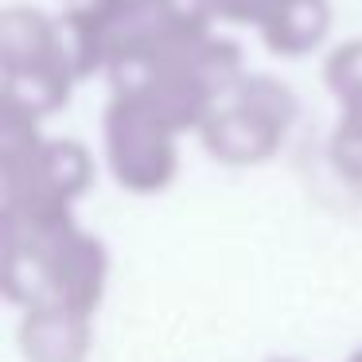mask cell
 Segmentation results:
<instances>
[{"mask_svg": "<svg viewBox=\"0 0 362 362\" xmlns=\"http://www.w3.org/2000/svg\"><path fill=\"white\" fill-rule=\"evenodd\" d=\"M0 276L12 304H63L94 315L110 273V257L98 238L82 234L74 218L0 214Z\"/></svg>", "mask_w": 362, "mask_h": 362, "instance_id": "cell-1", "label": "cell"}, {"mask_svg": "<svg viewBox=\"0 0 362 362\" xmlns=\"http://www.w3.org/2000/svg\"><path fill=\"white\" fill-rule=\"evenodd\" d=\"M296 121V94L269 74H242L203 121V144L222 164H261Z\"/></svg>", "mask_w": 362, "mask_h": 362, "instance_id": "cell-2", "label": "cell"}, {"mask_svg": "<svg viewBox=\"0 0 362 362\" xmlns=\"http://www.w3.org/2000/svg\"><path fill=\"white\" fill-rule=\"evenodd\" d=\"M175 136L180 133L160 125L136 102L113 94L110 110H105V160H110L113 180L125 191H136V195L164 191L175 180V168H180Z\"/></svg>", "mask_w": 362, "mask_h": 362, "instance_id": "cell-3", "label": "cell"}, {"mask_svg": "<svg viewBox=\"0 0 362 362\" xmlns=\"http://www.w3.org/2000/svg\"><path fill=\"white\" fill-rule=\"evenodd\" d=\"M90 339V312H74L63 304L24 308L20 351L28 362H86Z\"/></svg>", "mask_w": 362, "mask_h": 362, "instance_id": "cell-4", "label": "cell"}, {"mask_svg": "<svg viewBox=\"0 0 362 362\" xmlns=\"http://www.w3.org/2000/svg\"><path fill=\"white\" fill-rule=\"evenodd\" d=\"M331 28L327 0H276V8L265 16L261 35L273 55L300 59L312 47H320Z\"/></svg>", "mask_w": 362, "mask_h": 362, "instance_id": "cell-5", "label": "cell"}, {"mask_svg": "<svg viewBox=\"0 0 362 362\" xmlns=\"http://www.w3.org/2000/svg\"><path fill=\"white\" fill-rule=\"evenodd\" d=\"M323 78L343 110H362V40H351L331 51Z\"/></svg>", "mask_w": 362, "mask_h": 362, "instance_id": "cell-6", "label": "cell"}, {"mask_svg": "<svg viewBox=\"0 0 362 362\" xmlns=\"http://www.w3.org/2000/svg\"><path fill=\"white\" fill-rule=\"evenodd\" d=\"M327 156L335 172L343 175L351 187L362 191V110H343L339 125L327 141Z\"/></svg>", "mask_w": 362, "mask_h": 362, "instance_id": "cell-7", "label": "cell"}, {"mask_svg": "<svg viewBox=\"0 0 362 362\" xmlns=\"http://www.w3.org/2000/svg\"><path fill=\"white\" fill-rule=\"evenodd\" d=\"M214 4V16L230 20V24H253L261 28L265 16L276 8V0H211Z\"/></svg>", "mask_w": 362, "mask_h": 362, "instance_id": "cell-8", "label": "cell"}, {"mask_svg": "<svg viewBox=\"0 0 362 362\" xmlns=\"http://www.w3.org/2000/svg\"><path fill=\"white\" fill-rule=\"evenodd\" d=\"M346 362H362V346H358V351H354V354H351V358H346Z\"/></svg>", "mask_w": 362, "mask_h": 362, "instance_id": "cell-9", "label": "cell"}, {"mask_svg": "<svg viewBox=\"0 0 362 362\" xmlns=\"http://www.w3.org/2000/svg\"><path fill=\"white\" fill-rule=\"evenodd\" d=\"M269 362H296V358H269Z\"/></svg>", "mask_w": 362, "mask_h": 362, "instance_id": "cell-10", "label": "cell"}]
</instances>
